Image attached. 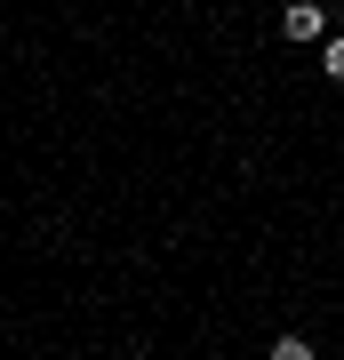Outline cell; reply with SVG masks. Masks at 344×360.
Segmentation results:
<instances>
[{
    "instance_id": "6da1fadb",
    "label": "cell",
    "mask_w": 344,
    "mask_h": 360,
    "mask_svg": "<svg viewBox=\"0 0 344 360\" xmlns=\"http://www.w3.org/2000/svg\"><path fill=\"white\" fill-rule=\"evenodd\" d=\"M281 32L288 40H329V8H320V0H288V8H281Z\"/></svg>"
},
{
    "instance_id": "7a4b0ae2",
    "label": "cell",
    "mask_w": 344,
    "mask_h": 360,
    "mask_svg": "<svg viewBox=\"0 0 344 360\" xmlns=\"http://www.w3.org/2000/svg\"><path fill=\"white\" fill-rule=\"evenodd\" d=\"M272 360H320V352H312V336H296V328H281V336H272Z\"/></svg>"
},
{
    "instance_id": "3957f363",
    "label": "cell",
    "mask_w": 344,
    "mask_h": 360,
    "mask_svg": "<svg viewBox=\"0 0 344 360\" xmlns=\"http://www.w3.org/2000/svg\"><path fill=\"white\" fill-rule=\"evenodd\" d=\"M320 72H329V80H344V32H329V40H320Z\"/></svg>"
}]
</instances>
